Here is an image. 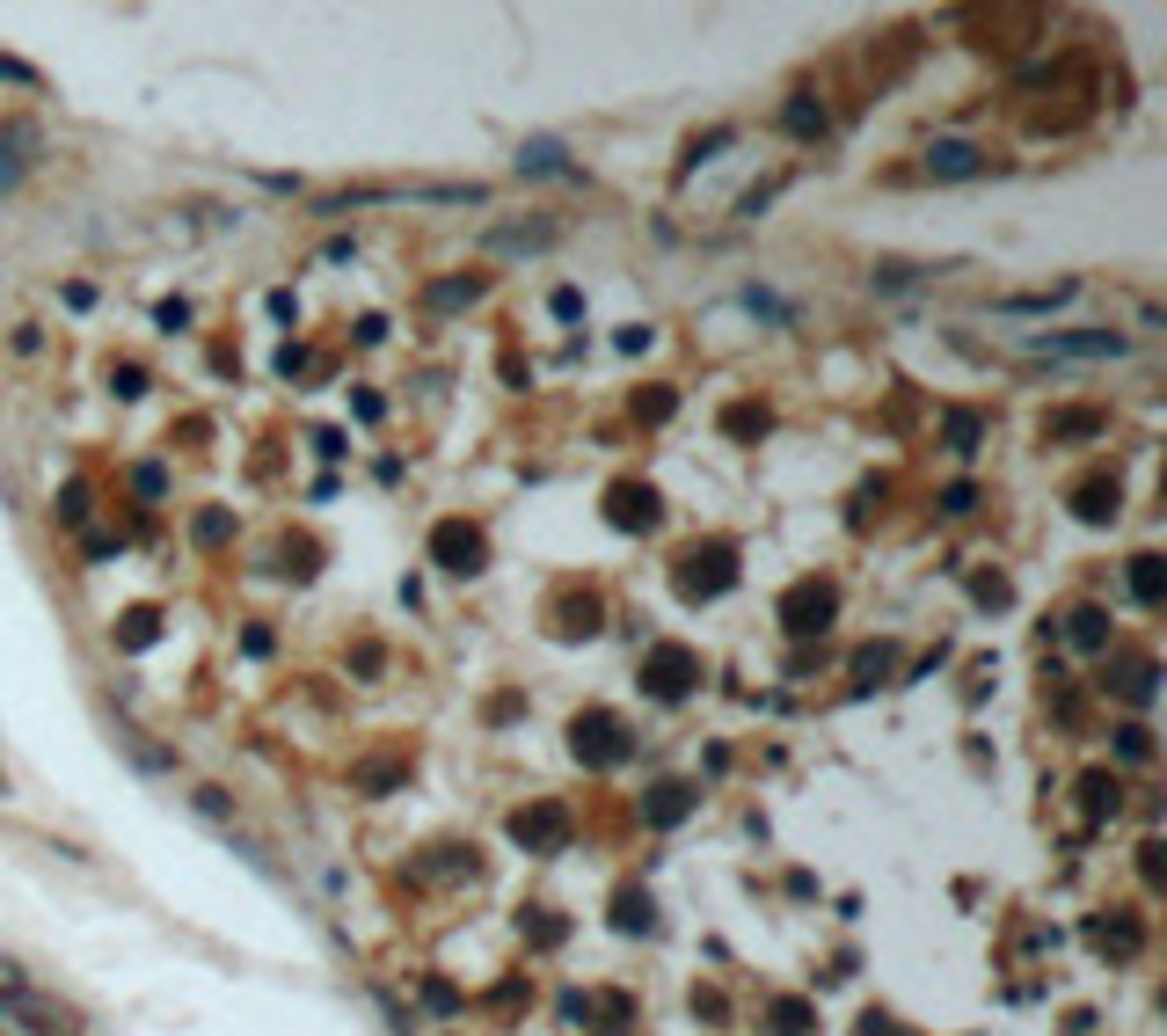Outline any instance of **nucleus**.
Listing matches in <instances>:
<instances>
[{
  "mask_svg": "<svg viewBox=\"0 0 1167 1036\" xmlns=\"http://www.w3.org/2000/svg\"><path fill=\"white\" fill-rule=\"evenodd\" d=\"M576 759H592V766H613L628 745H621V723H613V715H576Z\"/></svg>",
  "mask_w": 1167,
  "mask_h": 1036,
  "instance_id": "obj_1",
  "label": "nucleus"
},
{
  "mask_svg": "<svg viewBox=\"0 0 1167 1036\" xmlns=\"http://www.w3.org/2000/svg\"><path fill=\"white\" fill-rule=\"evenodd\" d=\"M431 555H438L446 570H460V577H467V570H482V533L453 519V526H438V533H431Z\"/></svg>",
  "mask_w": 1167,
  "mask_h": 1036,
  "instance_id": "obj_2",
  "label": "nucleus"
},
{
  "mask_svg": "<svg viewBox=\"0 0 1167 1036\" xmlns=\"http://www.w3.org/2000/svg\"><path fill=\"white\" fill-rule=\"evenodd\" d=\"M985 169H992V162H985L978 146H963V139H934V146H927V176H949V183H956V176H985Z\"/></svg>",
  "mask_w": 1167,
  "mask_h": 1036,
  "instance_id": "obj_3",
  "label": "nucleus"
},
{
  "mask_svg": "<svg viewBox=\"0 0 1167 1036\" xmlns=\"http://www.w3.org/2000/svg\"><path fill=\"white\" fill-rule=\"evenodd\" d=\"M1036 351H1065V358H1117L1124 336H1117V329H1088V336H1036Z\"/></svg>",
  "mask_w": 1167,
  "mask_h": 1036,
  "instance_id": "obj_4",
  "label": "nucleus"
},
{
  "mask_svg": "<svg viewBox=\"0 0 1167 1036\" xmlns=\"http://www.w3.org/2000/svg\"><path fill=\"white\" fill-rule=\"evenodd\" d=\"M511 832H519L526 847H555V839L569 832V818H562L555 803H540V811H519V818H511Z\"/></svg>",
  "mask_w": 1167,
  "mask_h": 1036,
  "instance_id": "obj_5",
  "label": "nucleus"
},
{
  "mask_svg": "<svg viewBox=\"0 0 1167 1036\" xmlns=\"http://www.w3.org/2000/svg\"><path fill=\"white\" fill-rule=\"evenodd\" d=\"M686 672H694L686 650H657V657H649V686H657L664 701H679V693H686Z\"/></svg>",
  "mask_w": 1167,
  "mask_h": 1036,
  "instance_id": "obj_6",
  "label": "nucleus"
},
{
  "mask_svg": "<svg viewBox=\"0 0 1167 1036\" xmlns=\"http://www.w3.org/2000/svg\"><path fill=\"white\" fill-rule=\"evenodd\" d=\"M824 613H832V592H824V584H803V592L788 599V628H795V635L824 628Z\"/></svg>",
  "mask_w": 1167,
  "mask_h": 1036,
  "instance_id": "obj_7",
  "label": "nucleus"
},
{
  "mask_svg": "<svg viewBox=\"0 0 1167 1036\" xmlns=\"http://www.w3.org/2000/svg\"><path fill=\"white\" fill-rule=\"evenodd\" d=\"M519 162H526L533 176H562V146H555V139H533V146L519 153Z\"/></svg>",
  "mask_w": 1167,
  "mask_h": 1036,
  "instance_id": "obj_8",
  "label": "nucleus"
},
{
  "mask_svg": "<svg viewBox=\"0 0 1167 1036\" xmlns=\"http://www.w3.org/2000/svg\"><path fill=\"white\" fill-rule=\"evenodd\" d=\"M1131 592L1145 606H1160V555H1138V570H1131Z\"/></svg>",
  "mask_w": 1167,
  "mask_h": 1036,
  "instance_id": "obj_9",
  "label": "nucleus"
},
{
  "mask_svg": "<svg viewBox=\"0 0 1167 1036\" xmlns=\"http://www.w3.org/2000/svg\"><path fill=\"white\" fill-rule=\"evenodd\" d=\"M679 811H686V788H679V781H672V788H657V803H649V818H657V825H672Z\"/></svg>",
  "mask_w": 1167,
  "mask_h": 1036,
  "instance_id": "obj_10",
  "label": "nucleus"
},
{
  "mask_svg": "<svg viewBox=\"0 0 1167 1036\" xmlns=\"http://www.w3.org/2000/svg\"><path fill=\"white\" fill-rule=\"evenodd\" d=\"M788 132H824V110L817 103H788Z\"/></svg>",
  "mask_w": 1167,
  "mask_h": 1036,
  "instance_id": "obj_11",
  "label": "nucleus"
},
{
  "mask_svg": "<svg viewBox=\"0 0 1167 1036\" xmlns=\"http://www.w3.org/2000/svg\"><path fill=\"white\" fill-rule=\"evenodd\" d=\"M774 1022H781V1036H803V1022H810V1007H803V1000H781V1007H774Z\"/></svg>",
  "mask_w": 1167,
  "mask_h": 1036,
  "instance_id": "obj_12",
  "label": "nucleus"
},
{
  "mask_svg": "<svg viewBox=\"0 0 1167 1036\" xmlns=\"http://www.w3.org/2000/svg\"><path fill=\"white\" fill-rule=\"evenodd\" d=\"M1072 620H1080V628H1072V643H1080V650H1095V643H1102V613H1072Z\"/></svg>",
  "mask_w": 1167,
  "mask_h": 1036,
  "instance_id": "obj_13",
  "label": "nucleus"
},
{
  "mask_svg": "<svg viewBox=\"0 0 1167 1036\" xmlns=\"http://www.w3.org/2000/svg\"><path fill=\"white\" fill-rule=\"evenodd\" d=\"M949 438H956V453H970V438H978V417H949Z\"/></svg>",
  "mask_w": 1167,
  "mask_h": 1036,
  "instance_id": "obj_14",
  "label": "nucleus"
},
{
  "mask_svg": "<svg viewBox=\"0 0 1167 1036\" xmlns=\"http://www.w3.org/2000/svg\"><path fill=\"white\" fill-rule=\"evenodd\" d=\"M861 1036H897V1022H883V1014H869V1022H861Z\"/></svg>",
  "mask_w": 1167,
  "mask_h": 1036,
  "instance_id": "obj_15",
  "label": "nucleus"
}]
</instances>
